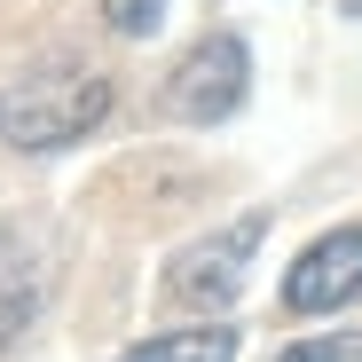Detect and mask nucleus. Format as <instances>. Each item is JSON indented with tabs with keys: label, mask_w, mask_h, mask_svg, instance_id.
<instances>
[{
	"label": "nucleus",
	"mask_w": 362,
	"mask_h": 362,
	"mask_svg": "<svg viewBox=\"0 0 362 362\" xmlns=\"http://www.w3.org/2000/svg\"><path fill=\"white\" fill-rule=\"evenodd\" d=\"M245 87H252V55H245V40H236V32H213V40H197V47L165 71L158 110L181 118V127H221V118L245 103Z\"/></svg>",
	"instance_id": "3"
},
{
	"label": "nucleus",
	"mask_w": 362,
	"mask_h": 362,
	"mask_svg": "<svg viewBox=\"0 0 362 362\" xmlns=\"http://www.w3.org/2000/svg\"><path fill=\"white\" fill-rule=\"evenodd\" d=\"M260 236H268V213H245V221L197 236V245H181L173 268H165V299H173V308H197V315L228 308V299L245 291V276H252Z\"/></svg>",
	"instance_id": "2"
},
{
	"label": "nucleus",
	"mask_w": 362,
	"mask_h": 362,
	"mask_svg": "<svg viewBox=\"0 0 362 362\" xmlns=\"http://www.w3.org/2000/svg\"><path fill=\"white\" fill-rule=\"evenodd\" d=\"M110 118V79L103 71H32L0 87V142L8 150H71Z\"/></svg>",
	"instance_id": "1"
},
{
	"label": "nucleus",
	"mask_w": 362,
	"mask_h": 362,
	"mask_svg": "<svg viewBox=\"0 0 362 362\" xmlns=\"http://www.w3.org/2000/svg\"><path fill=\"white\" fill-rule=\"evenodd\" d=\"M276 362H362V331H315V339L284 346Z\"/></svg>",
	"instance_id": "7"
},
{
	"label": "nucleus",
	"mask_w": 362,
	"mask_h": 362,
	"mask_svg": "<svg viewBox=\"0 0 362 362\" xmlns=\"http://www.w3.org/2000/svg\"><path fill=\"white\" fill-rule=\"evenodd\" d=\"M118 362H236V323H189V331H158L127 346Z\"/></svg>",
	"instance_id": "6"
},
{
	"label": "nucleus",
	"mask_w": 362,
	"mask_h": 362,
	"mask_svg": "<svg viewBox=\"0 0 362 362\" xmlns=\"http://www.w3.org/2000/svg\"><path fill=\"white\" fill-rule=\"evenodd\" d=\"M32 315H40V252L24 236H0V354L24 339Z\"/></svg>",
	"instance_id": "5"
},
{
	"label": "nucleus",
	"mask_w": 362,
	"mask_h": 362,
	"mask_svg": "<svg viewBox=\"0 0 362 362\" xmlns=\"http://www.w3.org/2000/svg\"><path fill=\"white\" fill-rule=\"evenodd\" d=\"M103 16H110L118 40H150L165 24V0H103Z\"/></svg>",
	"instance_id": "8"
},
{
	"label": "nucleus",
	"mask_w": 362,
	"mask_h": 362,
	"mask_svg": "<svg viewBox=\"0 0 362 362\" xmlns=\"http://www.w3.org/2000/svg\"><path fill=\"white\" fill-rule=\"evenodd\" d=\"M354 299H362V221L315 236L284 276V308L291 315H331V308H354Z\"/></svg>",
	"instance_id": "4"
}]
</instances>
